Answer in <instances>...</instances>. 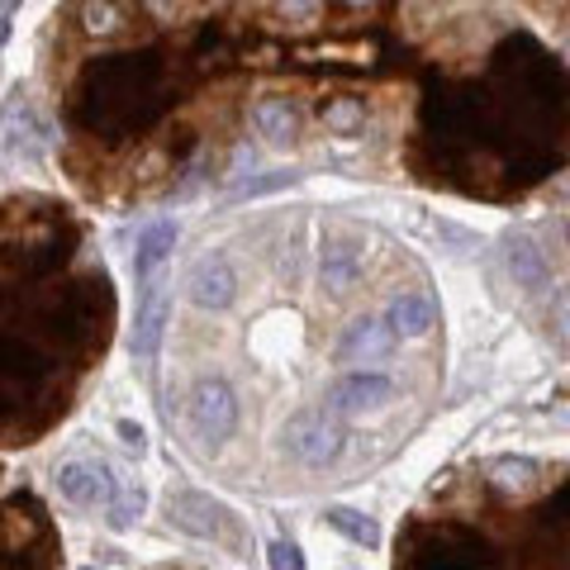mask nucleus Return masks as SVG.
<instances>
[{
    "label": "nucleus",
    "mask_w": 570,
    "mask_h": 570,
    "mask_svg": "<svg viewBox=\"0 0 570 570\" xmlns=\"http://www.w3.org/2000/svg\"><path fill=\"white\" fill-rule=\"evenodd\" d=\"M167 514L181 532L200 537V542H219V547H229L233 557L247 551V532H243V522H238V514L229 504L200 495V489H177V495H167Z\"/></svg>",
    "instance_id": "obj_1"
},
{
    "label": "nucleus",
    "mask_w": 570,
    "mask_h": 570,
    "mask_svg": "<svg viewBox=\"0 0 570 570\" xmlns=\"http://www.w3.org/2000/svg\"><path fill=\"white\" fill-rule=\"evenodd\" d=\"M285 452L295 456L299 466H328L332 456L342 452V428L332 423L324 409H299V414L285 423Z\"/></svg>",
    "instance_id": "obj_2"
},
{
    "label": "nucleus",
    "mask_w": 570,
    "mask_h": 570,
    "mask_svg": "<svg viewBox=\"0 0 570 570\" xmlns=\"http://www.w3.org/2000/svg\"><path fill=\"white\" fill-rule=\"evenodd\" d=\"M190 423H196V433L204 442H229L233 428H238V394L229 380L219 376H204L196 380V390H190Z\"/></svg>",
    "instance_id": "obj_3"
},
{
    "label": "nucleus",
    "mask_w": 570,
    "mask_h": 570,
    "mask_svg": "<svg viewBox=\"0 0 570 570\" xmlns=\"http://www.w3.org/2000/svg\"><path fill=\"white\" fill-rule=\"evenodd\" d=\"M167 324H171V291L162 281H148L142 285V299H138V314H134V332H129L134 361L157 357V347L167 338Z\"/></svg>",
    "instance_id": "obj_4"
},
{
    "label": "nucleus",
    "mask_w": 570,
    "mask_h": 570,
    "mask_svg": "<svg viewBox=\"0 0 570 570\" xmlns=\"http://www.w3.org/2000/svg\"><path fill=\"white\" fill-rule=\"evenodd\" d=\"M57 495L76 504V509H109L115 504V475H109L105 462H62Z\"/></svg>",
    "instance_id": "obj_5"
},
{
    "label": "nucleus",
    "mask_w": 570,
    "mask_h": 570,
    "mask_svg": "<svg viewBox=\"0 0 570 570\" xmlns=\"http://www.w3.org/2000/svg\"><path fill=\"white\" fill-rule=\"evenodd\" d=\"M394 400V380L390 376H376V371H347L338 386L328 390V409L332 414H376V409H386Z\"/></svg>",
    "instance_id": "obj_6"
},
{
    "label": "nucleus",
    "mask_w": 570,
    "mask_h": 570,
    "mask_svg": "<svg viewBox=\"0 0 570 570\" xmlns=\"http://www.w3.org/2000/svg\"><path fill=\"white\" fill-rule=\"evenodd\" d=\"M394 347H400V332L390 328V319L386 314H361V319H352L347 324V332L338 338V361H386Z\"/></svg>",
    "instance_id": "obj_7"
},
{
    "label": "nucleus",
    "mask_w": 570,
    "mask_h": 570,
    "mask_svg": "<svg viewBox=\"0 0 570 570\" xmlns=\"http://www.w3.org/2000/svg\"><path fill=\"white\" fill-rule=\"evenodd\" d=\"M186 295H190V305H200V309H229L233 299H238V272L224 262V257H204L190 266V276H186Z\"/></svg>",
    "instance_id": "obj_8"
},
{
    "label": "nucleus",
    "mask_w": 570,
    "mask_h": 570,
    "mask_svg": "<svg viewBox=\"0 0 570 570\" xmlns=\"http://www.w3.org/2000/svg\"><path fill=\"white\" fill-rule=\"evenodd\" d=\"M386 319H390V328L400 332V338H423V332L437 324V299L433 295H419V291L394 295L390 309H386Z\"/></svg>",
    "instance_id": "obj_9"
},
{
    "label": "nucleus",
    "mask_w": 570,
    "mask_h": 570,
    "mask_svg": "<svg viewBox=\"0 0 570 570\" xmlns=\"http://www.w3.org/2000/svg\"><path fill=\"white\" fill-rule=\"evenodd\" d=\"M171 247H177V224H171V219H162V224H152V229H142L138 247H134V281L148 285L157 276V266L171 257Z\"/></svg>",
    "instance_id": "obj_10"
},
{
    "label": "nucleus",
    "mask_w": 570,
    "mask_h": 570,
    "mask_svg": "<svg viewBox=\"0 0 570 570\" xmlns=\"http://www.w3.org/2000/svg\"><path fill=\"white\" fill-rule=\"evenodd\" d=\"M357 276H361V247H357V243H328L324 257H319V281H324V291L347 295V291L357 285Z\"/></svg>",
    "instance_id": "obj_11"
},
{
    "label": "nucleus",
    "mask_w": 570,
    "mask_h": 570,
    "mask_svg": "<svg viewBox=\"0 0 570 570\" xmlns=\"http://www.w3.org/2000/svg\"><path fill=\"white\" fill-rule=\"evenodd\" d=\"M504 257H509L514 285H522V291H542V285L551 281V276H547V262H542V247H537L532 238H509Z\"/></svg>",
    "instance_id": "obj_12"
},
{
    "label": "nucleus",
    "mask_w": 570,
    "mask_h": 570,
    "mask_svg": "<svg viewBox=\"0 0 570 570\" xmlns=\"http://www.w3.org/2000/svg\"><path fill=\"white\" fill-rule=\"evenodd\" d=\"M328 518V528H338L347 542H357V547H367L376 551L380 547V528H376V518H367L361 509H347V504H332V509H324Z\"/></svg>",
    "instance_id": "obj_13"
},
{
    "label": "nucleus",
    "mask_w": 570,
    "mask_h": 570,
    "mask_svg": "<svg viewBox=\"0 0 570 570\" xmlns=\"http://www.w3.org/2000/svg\"><path fill=\"white\" fill-rule=\"evenodd\" d=\"M257 124H262V134L272 138V142H291L295 138V109H285L276 101L257 105Z\"/></svg>",
    "instance_id": "obj_14"
},
{
    "label": "nucleus",
    "mask_w": 570,
    "mask_h": 570,
    "mask_svg": "<svg viewBox=\"0 0 570 570\" xmlns=\"http://www.w3.org/2000/svg\"><path fill=\"white\" fill-rule=\"evenodd\" d=\"M489 475H495V485L518 489V485H528L537 475V462H528V456H504V462L489 466Z\"/></svg>",
    "instance_id": "obj_15"
},
{
    "label": "nucleus",
    "mask_w": 570,
    "mask_h": 570,
    "mask_svg": "<svg viewBox=\"0 0 570 570\" xmlns=\"http://www.w3.org/2000/svg\"><path fill=\"white\" fill-rule=\"evenodd\" d=\"M142 509H148V489L134 485L124 499H115V514H109V528L124 532V528H134V522L142 518Z\"/></svg>",
    "instance_id": "obj_16"
},
{
    "label": "nucleus",
    "mask_w": 570,
    "mask_h": 570,
    "mask_svg": "<svg viewBox=\"0 0 570 570\" xmlns=\"http://www.w3.org/2000/svg\"><path fill=\"white\" fill-rule=\"evenodd\" d=\"M266 566L272 570H305V557H299V547L291 537H276V542H266Z\"/></svg>",
    "instance_id": "obj_17"
},
{
    "label": "nucleus",
    "mask_w": 570,
    "mask_h": 570,
    "mask_svg": "<svg viewBox=\"0 0 570 570\" xmlns=\"http://www.w3.org/2000/svg\"><path fill=\"white\" fill-rule=\"evenodd\" d=\"M557 332H561L566 347H570V291L557 295Z\"/></svg>",
    "instance_id": "obj_18"
},
{
    "label": "nucleus",
    "mask_w": 570,
    "mask_h": 570,
    "mask_svg": "<svg viewBox=\"0 0 570 570\" xmlns=\"http://www.w3.org/2000/svg\"><path fill=\"white\" fill-rule=\"evenodd\" d=\"M119 437H124V447H134V452L148 447V442H142V428H138V423H129V419H119Z\"/></svg>",
    "instance_id": "obj_19"
},
{
    "label": "nucleus",
    "mask_w": 570,
    "mask_h": 570,
    "mask_svg": "<svg viewBox=\"0 0 570 570\" xmlns=\"http://www.w3.org/2000/svg\"><path fill=\"white\" fill-rule=\"evenodd\" d=\"M82 570H95V566H82Z\"/></svg>",
    "instance_id": "obj_20"
}]
</instances>
